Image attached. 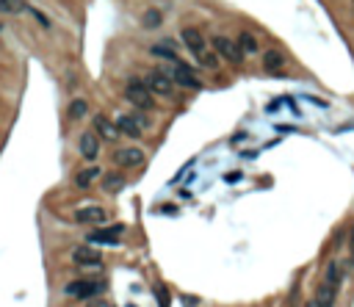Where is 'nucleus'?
I'll return each mask as SVG.
<instances>
[{
  "label": "nucleus",
  "mask_w": 354,
  "mask_h": 307,
  "mask_svg": "<svg viewBox=\"0 0 354 307\" xmlns=\"http://www.w3.org/2000/svg\"><path fill=\"white\" fill-rule=\"evenodd\" d=\"M213 53L222 58H227L230 64H241L244 61V53L238 50L235 39H227V36H213Z\"/></svg>",
  "instance_id": "nucleus-4"
},
{
  "label": "nucleus",
  "mask_w": 354,
  "mask_h": 307,
  "mask_svg": "<svg viewBox=\"0 0 354 307\" xmlns=\"http://www.w3.org/2000/svg\"><path fill=\"white\" fill-rule=\"evenodd\" d=\"M172 42H163V45H152V56H158V58H166V61H172V64H177L180 61V56H177V50H172V47H169Z\"/></svg>",
  "instance_id": "nucleus-20"
},
{
  "label": "nucleus",
  "mask_w": 354,
  "mask_h": 307,
  "mask_svg": "<svg viewBox=\"0 0 354 307\" xmlns=\"http://www.w3.org/2000/svg\"><path fill=\"white\" fill-rule=\"evenodd\" d=\"M94 136H97V139H105V141H114L116 136H119V130H116V122H111L108 116L105 114H97L94 116Z\"/></svg>",
  "instance_id": "nucleus-10"
},
{
  "label": "nucleus",
  "mask_w": 354,
  "mask_h": 307,
  "mask_svg": "<svg viewBox=\"0 0 354 307\" xmlns=\"http://www.w3.org/2000/svg\"><path fill=\"white\" fill-rule=\"evenodd\" d=\"M103 188L108 194H119L122 188H125V177H122L119 172H108V174L103 177Z\"/></svg>",
  "instance_id": "nucleus-18"
},
{
  "label": "nucleus",
  "mask_w": 354,
  "mask_h": 307,
  "mask_svg": "<svg viewBox=\"0 0 354 307\" xmlns=\"http://www.w3.org/2000/svg\"><path fill=\"white\" fill-rule=\"evenodd\" d=\"M351 266H354V238H351Z\"/></svg>",
  "instance_id": "nucleus-30"
},
{
  "label": "nucleus",
  "mask_w": 354,
  "mask_h": 307,
  "mask_svg": "<svg viewBox=\"0 0 354 307\" xmlns=\"http://www.w3.org/2000/svg\"><path fill=\"white\" fill-rule=\"evenodd\" d=\"M166 75L172 78L174 86H186V89H199V86H202V83H199V78H197V75H194L183 61L172 64V72H166Z\"/></svg>",
  "instance_id": "nucleus-5"
},
{
  "label": "nucleus",
  "mask_w": 354,
  "mask_h": 307,
  "mask_svg": "<svg viewBox=\"0 0 354 307\" xmlns=\"http://www.w3.org/2000/svg\"><path fill=\"white\" fill-rule=\"evenodd\" d=\"M197 61H199V67H205V69H219V56L216 53H202V56H197Z\"/></svg>",
  "instance_id": "nucleus-21"
},
{
  "label": "nucleus",
  "mask_w": 354,
  "mask_h": 307,
  "mask_svg": "<svg viewBox=\"0 0 354 307\" xmlns=\"http://www.w3.org/2000/svg\"><path fill=\"white\" fill-rule=\"evenodd\" d=\"M263 69L269 75H277L285 69V56H282L280 50H266L263 53Z\"/></svg>",
  "instance_id": "nucleus-13"
},
{
  "label": "nucleus",
  "mask_w": 354,
  "mask_h": 307,
  "mask_svg": "<svg viewBox=\"0 0 354 307\" xmlns=\"http://www.w3.org/2000/svg\"><path fill=\"white\" fill-rule=\"evenodd\" d=\"M97 177H100V169L97 166H86V169H80V172L75 174V186H78V188H88L94 180H97Z\"/></svg>",
  "instance_id": "nucleus-17"
},
{
  "label": "nucleus",
  "mask_w": 354,
  "mask_h": 307,
  "mask_svg": "<svg viewBox=\"0 0 354 307\" xmlns=\"http://www.w3.org/2000/svg\"><path fill=\"white\" fill-rule=\"evenodd\" d=\"M114 161H116V166H125V169L141 166L144 163V150H139V147H122V150H116Z\"/></svg>",
  "instance_id": "nucleus-8"
},
{
  "label": "nucleus",
  "mask_w": 354,
  "mask_h": 307,
  "mask_svg": "<svg viewBox=\"0 0 354 307\" xmlns=\"http://www.w3.org/2000/svg\"><path fill=\"white\" fill-rule=\"evenodd\" d=\"M144 86L150 89V94H158V97H172L174 94V83L163 69H152V72L147 75Z\"/></svg>",
  "instance_id": "nucleus-3"
},
{
  "label": "nucleus",
  "mask_w": 354,
  "mask_h": 307,
  "mask_svg": "<svg viewBox=\"0 0 354 307\" xmlns=\"http://www.w3.org/2000/svg\"><path fill=\"white\" fill-rule=\"evenodd\" d=\"M100 252L94 249L92 244H83V246H75L72 249V263L75 266H100Z\"/></svg>",
  "instance_id": "nucleus-9"
},
{
  "label": "nucleus",
  "mask_w": 354,
  "mask_h": 307,
  "mask_svg": "<svg viewBox=\"0 0 354 307\" xmlns=\"http://www.w3.org/2000/svg\"><path fill=\"white\" fill-rule=\"evenodd\" d=\"M127 307H136V304H127Z\"/></svg>",
  "instance_id": "nucleus-31"
},
{
  "label": "nucleus",
  "mask_w": 354,
  "mask_h": 307,
  "mask_svg": "<svg viewBox=\"0 0 354 307\" xmlns=\"http://www.w3.org/2000/svg\"><path fill=\"white\" fill-rule=\"evenodd\" d=\"M235 45H238V50L244 53V56H249V53H257V39L252 36L249 31H244V33H238V39H235Z\"/></svg>",
  "instance_id": "nucleus-19"
},
{
  "label": "nucleus",
  "mask_w": 354,
  "mask_h": 307,
  "mask_svg": "<svg viewBox=\"0 0 354 307\" xmlns=\"http://www.w3.org/2000/svg\"><path fill=\"white\" fill-rule=\"evenodd\" d=\"M105 208H100V205H86V208H78L75 210V222L80 224H103L105 222Z\"/></svg>",
  "instance_id": "nucleus-11"
},
{
  "label": "nucleus",
  "mask_w": 354,
  "mask_h": 307,
  "mask_svg": "<svg viewBox=\"0 0 354 307\" xmlns=\"http://www.w3.org/2000/svg\"><path fill=\"white\" fill-rule=\"evenodd\" d=\"M103 291H105L103 280H75V282H67V285H64V293L72 296V299H92Z\"/></svg>",
  "instance_id": "nucleus-2"
},
{
  "label": "nucleus",
  "mask_w": 354,
  "mask_h": 307,
  "mask_svg": "<svg viewBox=\"0 0 354 307\" xmlns=\"http://www.w3.org/2000/svg\"><path fill=\"white\" fill-rule=\"evenodd\" d=\"M86 307H111L108 302H103V299H92V302H88Z\"/></svg>",
  "instance_id": "nucleus-27"
},
{
  "label": "nucleus",
  "mask_w": 354,
  "mask_h": 307,
  "mask_svg": "<svg viewBox=\"0 0 354 307\" xmlns=\"http://www.w3.org/2000/svg\"><path fill=\"white\" fill-rule=\"evenodd\" d=\"M235 180H241V174H238V172H233V174H227V183H235Z\"/></svg>",
  "instance_id": "nucleus-28"
},
{
  "label": "nucleus",
  "mask_w": 354,
  "mask_h": 307,
  "mask_svg": "<svg viewBox=\"0 0 354 307\" xmlns=\"http://www.w3.org/2000/svg\"><path fill=\"white\" fill-rule=\"evenodd\" d=\"M78 150H80V155H83V158H88V161H94V158L100 155V139L94 136V130L80 133V139H78Z\"/></svg>",
  "instance_id": "nucleus-12"
},
{
  "label": "nucleus",
  "mask_w": 354,
  "mask_h": 307,
  "mask_svg": "<svg viewBox=\"0 0 354 307\" xmlns=\"http://www.w3.org/2000/svg\"><path fill=\"white\" fill-rule=\"evenodd\" d=\"M155 293H158V302H161V307H169V296H166V291H163L161 285L155 288Z\"/></svg>",
  "instance_id": "nucleus-24"
},
{
  "label": "nucleus",
  "mask_w": 354,
  "mask_h": 307,
  "mask_svg": "<svg viewBox=\"0 0 354 307\" xmlns=\"http://www.w3.org/2000/svg\"><path fill=\"white\" fill-rule=\"evenodd\" d=\"M14 9H17L14 0H0V11H14Z\"/></svg>",
  "instance_id": "nucleus-25"
},
{
  "label": "nucleus",
  "mask_w": 354,
  "mask_h": 307,
  "mask_svg": "<svg viewBox=\"0 0 354 307\" xmlns=\"http://www.w3.org/2000/svg\"><path fill=\"white\" fill-rule=\"evenodd\" d=\"M161 22H163L161 11H158V9H150V11L144 14V20H141V25H144V28H158Z\"/></svg>",
  "instance_id": "nucleus-22"
},
{
  "label": "nucleus",
  "mask_w": 354,
  "mask_h": 307,
  "mask_svg": "<svg viewBox=\"0 0 354 307\" xmlns=\"http://www.w3.org/2000/svg\"><path fill=\"white\" fill-rule=\"evenodd\" d=\"M324 285H329V288H335L338 291L340 288V282H343V269H340V263L338 260H329L327 263V271H324Z\"/></svg>",
  "instance_id": "nucleus-14"
},
{
  "label": "nucleus",
  "mask_w": 354,
  "mask_h": 307,
  "mask_svg": "<svg viewBox=\"0 0 354 307\" xmlns=\"http://www.w3.org/2000/svg\"><path fill=\"white\" fill-rule=\"evenodd\" d=\"M335 299H338V291L321 282V285H318V291H316V302L321 304V307H335Z\"/></svg>",
  "instance_id": "nucleus-16"
},
{
  "label": "nucleus",
  "mask_w": 354,
  "mask_h": 307,
  "mask_svg": "<svg viewBox=\"0 0 354 307\" xmlns=\"http://www.w3.org/2000/svg\"><path fill=\"white\" fill-rule=\"evenodd\" d=\"M31 14H33V17H36V20H39V22H42V25H45V28H47V25H50V20H47V17L42 14V11H36V9H31Z\"/></svg>",
  "instance_id": "nucleus-26"
},
{
  "label": "nucleus",
  "mask_w": 354,
  "mask_h": 307,
  "mask_svg": "<svg viewBox=\"0 0 354 307\" xmlns=\"http://www.w3.org/2000/svg\"><path fill=\"white\" fill-rule=\"evenodd\" d=\"M116 130L125 133V136H133V139H139V136H141V127L136 125V119H133V116H127V114H122L119 119H116Z\"/></svg>",
  "instance_id": "nucleus-15"
},
{
  "label": "nucleus",
  "mask_w": 354,
  "mask_h": 307,
  "mask_svg": "<svg viewBox=\"0 0 354 307\" xmlns=\"http://www.w3.org/2000/svg\"><path fill=\"white\" fill-rule=\"evenodd\" d=\"M304 307H321V304H318V302H316V299H310V302H307V304H304Z\"/></svg>",
  "instance_id": "nucleus-29"
},
{
  "label": "nucleus",
  "mask_w": 354,
  "mask_h": 307,
  "mask_svg": "<svg viewBox=\"0 0 354 307\" xmlns=\"http://www.w3.org/2000/svg\"><path fill=\"white\" fill-rule=\"evenodd\" d=\"M125 100H127V103H133L136 108H141V111H150L152 105H155L150 89H147L144 80H139V78H130L125 83Z\"/></svg>",
  "instance_id": "nucleus-1"
},
{
  "label": "nucleus",
  "mask_w": 354,
  "mask_h": 307,
  "mask_svg": "<svg viewBox=\"0 0 354 307\" xmlns=\"http://www.w3.org/2000/svg\"><path fill=\"white\" fill-rule=\"evenodd\" d=\"M125 233V227L122 224H114V227H105V230H92L88 233V244H111V246H116L119 244V235Z\"/></svg>",
  "instance_id": "nucleus-6"
},
{
  "label": "nucleus",
  "mask_w": 354,
  "mask_h": 307,
  "mask_svg": "<svg viewBox=\"0 0 354 307\" xmlns=\"http://www.w3.org/2000/svg\"><path fill=\"white\" fill-rule=\"evenodd\" d=\"M83 114H86V100H72V105H69V116H72V119H80Z\"/></svg>",
  "instance_id": "nucleus-23"
},
{
  "label": "nucleus",
  "mask_w": 354,
  "mask_h": 307,
  "mask_svg": "<svg viewBox=\"0 0 354 307\" xmlns=\"http://www.w3.org/2000/svg\"><path fill=\"white\" fill-rule=\"evenodd\" d=\"M183 45L191 50V56L197 58V56H202V53H208V42H205V36L197 31V28H183Z\"/></svg>",
  "instance_id": "nucleus-7"
}]
</instances>
